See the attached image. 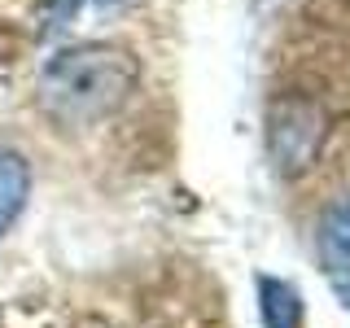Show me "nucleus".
<instances>
[{"mask_svg":"<svg viewBox=\"0 0 350 328\" xmlns=\"http://www.w3.org/2000/svg\"><path fill=\"white\" fill-rule=\"evenodd\" d=\"M83 9V0H49V27H66Z\"/></svg>","mask_w":350,"mask_h":328,"instance_id":"423d86ee","label":"nucleus"},{"mask_svg":"<svg viewBox=\"0 0 350 328\" xmlns=\"http://www.w3.org/2000/svg\"><path fill=\"white\" fill-rule=\"evenodd\" d=\"M315 254L328 276H350V197L328 206L315 228Z\"/></svg>","mask_w":350,"mask_h":328,"instance_id":"7ed1b4c3","label":"nucleus"},{"mask_svg":"<svg viewBox=\"0 0 350 328\" xmlns=\"http://www.w3.org/2000/svg\"><path fill=\"white\" fill-rule=\"evenodd\" d=\"M328 136V114L320 101L302 92H289L280 101H271L267 109V153H271V167H276L284 180L311 171L315 158L324 149Z\"/></svg>","mask_w":350,"mask_h":328,"instance_id":"f03ea898","label":"nucleus"},{"mask_svg":"<svg viewBox=\"0 0 350 328\" xmlns=\"http://www.w3.org/2000/svg\"><path fill=\"white\" fill-rule=\"evenodd\" d=\"M31 197V162L18 149H0V241L22 219Z\"/></svg>","mask_w":350,"mask_h":328,"instance_id":"20e7f679","label":"nucleus"},{"mask_svg":"<svg viewBox=\"0 0 350 328\" xmlns=\"http://www.w3.org/2000/svg\"><path fill=\"white\" fill-rule=\"evenodd\" d=\"M140 83V66L114 44H70L40 66V101L62 123H101Z\"/></svg>","mask_w":350,"mask_h":328,"instance_id":"f257e3e1","label":"nucleus"},{"mask_svg":"<svg viewBox=\"0 0 350 328\" xmlns=\"http://www.w3.org/2000/svg\"><path fill=\"white\" fill-rule=\"evenodd\" d=\"M302 293L280 276H258V320L262 328H302Z\"/></svg>","mask_w":350,"mask_h":328,"instance_id":"39448f33","label":"nucleus"},{"mask_svg":"<svg viewBox=\"0 0 350 328\" xmlns=\"http://www.w3.org/2000/svg\"><path fill=\"white\" fill-rule=\"evenodd\" d=\"M337 298H342V306L350 311V284H337Z\"/></svg>","mask_w":350,"mask_h":328,"instance_id":"0eeeda50","label":"nucleus"}]
</instances>
